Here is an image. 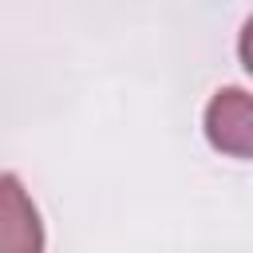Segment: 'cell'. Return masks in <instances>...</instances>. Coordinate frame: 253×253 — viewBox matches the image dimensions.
Here are the masks:
<instances>
[{
  "label": "cell",
  "instance_id": "6da1fadb",
  "mask_svg": "<svg viewBox=\"0 0 253 253\" xmlns=\"http://www.w3.org/2000/svg\"><path fill=\"white\" fill-rule=\"evenodd\" d=\"M206 138L229 158L253 154V99L241 87H225L206 107Z\"/></svg>",
  "mask_w": 253,
  "mask_h": 253
},
{
  "label": "cell",
  "instance_id": "7a4b0ae2",
  "mask_svg": "<svg viewBox=\"0 0 253 253\" xmlns=\"http://www.w3.org/2000/svg\"><path fill=\"white\" fill-rule=\"evenodd\" d=\"M0 249H43V221L16 174H0Z\"/></svg>",
  "mask_w": 253,
  "mask_h": 253
}]
</instances>
